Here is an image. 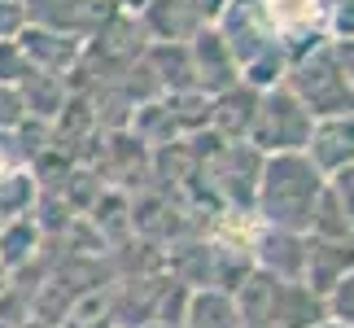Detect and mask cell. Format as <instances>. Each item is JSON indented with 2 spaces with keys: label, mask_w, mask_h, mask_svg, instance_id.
Listing matches in <instances>:
<instances>
[{
  "label": "cell",
  "mask_w": 354,
  "mask_h": 328,
  "mask_svg": "<svg viewBox=\"0 0 354 328\" xmlns=\"http://www.w3.org/2000/svg\"><path fill=\"white\" fill-rule=\"evenodd\" d=\"M324 175L315 171V162L306 154H271L263 158L258 171V188H254V215L263 219V228L276 232H310V215H315L319 197H324Z\"/></svg>",
  "instance_id": "6da1fadb"
},
{
  "label": "cell",
  "mask_w": 354,
  "mask_h": 328,
  "mask_svg": "<svg viewBox=\"0 0 354 328\" xmlns=\"http://www.w3.org/2000/svg\"><path fill=\"white\" fill-rule=\"evenodd\" d=\"M284 88L306 105V114L315 122L319 118L354 114V88L346 84V75L337 71L328 39H319V44L293 53V57H289V84H284Z\"/></svg>",
  "instance_id": "7a4b0ae2"
},
{
  "label": "cell",
  "mask_w": 354,
  "mask_h": 328,
  "mask_svg": "<svg viewBox=\"0 0 354 328\" xmlns=\"http://www.w3.org/2000/svg\"><path fill=\"white\" fill-rule=\"evenodd\" d=\"M310 127H315V118L306 114V105L280 84V88H271V92L258 97V114H254V127L245 136V145L258 149L263 158H271V154H306Z\"/></svg>",
  "instance_id": "3957f363"
},
{
  "label": "cell",
  "mask_w": 354,
  "mask_h": 328,
  "mask_svg": "<svg viewBox=\"0 0 354 328\" xmlns=\"http://www.w3.org/2000/svg\"><path fill=\"white\" fill-rule=\"evenodd\" d=\"M306 158L315 162V171L328 180V175L354 167V114L342 118H319L310 127V140H306Z\"/></svg>",
  "instance_id": "277c9868"
},
{
  "label": "cell",
  "mask_w": 354,
  "mask_h": 328,
  "mask_svg": "<svg viewBox=\"0 0 354 328\" xmlns=\"http://www.w3.org/2000/svg\"><path fill=\"white\" fill-rule=\"evenodd\" d=\"M254 250V267L267 271L276 280H302V267H306V237L297 232H276V228H263L258 237L250 241Z\"/></svg>",
  "instance_id": "5b68a950"
},
{
  "label": "cell",
  "mask_w": 354,
  "mask_h": 328,
  "mask_svg": "<svg viewBox=\"0 0 354 328\" xmlns=\"http://www.w3.org/2000/svg\"><path fill=\"white\" fill-rule=\"evenodd\" d=\"M354 267V241H315L306 237V267H302V284L310 293L328 298L333 284Z\"/></svg>",
  "instance_id": "8992f818"
},
{
  "label": "cell",
  "mask_w": 354,
  "mask_h": 328,
  "mask_svg": "<svg viewBox=\"0 0 354 328\" xmlns=\"http://www.w3.org/2000/svg\"><path fill=\"white\" fill-rule=\"evenodd\" d=\"M324 9L319 0H263V18H267V31L280 39V44H293L302 35H315L319 22H324Z\"/></svg>",
  "instance_id": "52a82bcc"
},
{
  "label": "cell",
  "mask_w": 354,
  "mask_h": 328,
  "mask_svg": "<svg viewBox=\"0 0 354 328\" xmlns=\"http://www.w3.org/2000/svg\"><path fill=\"white\" fill-rule=\"evenodd\" d=\"M258 97H263V92H254L250 84H236V88L219 92V97H210L214 136H219V140H241V136H250L254 114H258Z\"/></svg>",
  "instance_id": "ba28073f"
},
{
  "label": "cell",
  "mask_w": 354,
  "mask_h": 328,
  "mask_svg": "<svg viewBox=\"0 0 354 328\" xmlns=\"http://www.w3.org/2000/svg\"><path fill=\"white\" fill-rule=\"evenodd\" d=\"M328 320L319 293H310L302 280H280L276 289V307H271V328H315Z\"/></svg>",
  "instance_id": "9c48e42d"
},
{
  "label": "cell",
  "mask_w": 354,
  "mask_h": 328,
  "mask_svg": "<svg viewBox=\"0 0 354 328\" xmlns=\"http://www.w3.org/2000/svg\"><path fill=\"white\" fill-rule=\"evenodd\" d=\"M184 328H241L236 298L223 293V289H210V284H201V289L188 293Z\"/></svg>",
  "instance_id": "30bf717a"
},
{
  "label": "cell",
  "mask_w": 354,
  "mask_h": 328,
  "mask_svg": "<svg viewBox=\"0 0 354 328\" xmlns=\"http://www.w3.org/2000/svg\"><path fill=\"white\" fill-rule=\"evenodd\" d=\"M35 237H39L35 219H13V224H5V228H0V263L18 267L22 258L35 250Z\"/></svg>",
  "instance_id": "8fae6325"
},
{
  "label": "cell",
  "mask_w": 354,
  "mask_h": 328,
  "mask_svg": "<svg viewBox=\"0 0 354 328\" xmlns=\"http://www.w3.org/2000/svg\"><path fill=\"white\" fill-rule=\"evenodd\" d=\"M35 184L22 171H0V219H22L31 210Z\"/></svg>",
  "instance_id": "7c38bea8"
},
{
  "label": "cell",
  "mask_w": 354,
  "mask_h": 328,
  "mask_svg": "<svg viewBox=\"0 0 354 328\" xmlns=\"http://www.w3.org/2000/svg\"><path fill=\"white\" fill-rule=\"evenodd\" d=\"M324 307H328V320H333V324L354 328V267L333 284V293L324 298Z\"/></svg>",
  "instance_id": "4fadbf2b"
},
{
  "label": "cell",
  "mask_w": 354,
  "mask_h": 328,
  "mask_svg": "<svg viewBox=\"0 0 354 328\" xmlns=\"http://www.w3.org/2000/svg\"><path fill=\"white\" fill-rule=\"evenodd\" d=\"M35 71H31V62L22 57V48L13 44V39H0V84H5V88H18Z\"/></svg>",
  "instance_id": "5bb4252c"
},
{
  "label": "cell",
  "mask_w": 354,
  "mask_h": 328,
  "mask_svg": "<svg viewBox=\"0 0 354 328\" xmlns=\"http://www.w3.org/2000/svg\"><path fill=\"white\" fill-rule=\"evenodd\" d=\"M328 193L337 197V206L346 210V224H350V232H354V167L328 175Z\"/></svg>",
  "instance_id": "9a60e30c"
},
{
  "label": "cell",
  "mask_w": 354,
  "mask_h": 328,
  "mask_svg": "<svg viewBox=\"0 0 354 328\" xmlns=\"http://www.w3.org/2000/svg\"><path fill=\"white\" fill-rule=\"evenodd\" d=\"M26 31V0H0V39H18Z\"/></svg>",
  "instance_id": "2e32d148"
},
{
  "label": "cell",
  "mask_w": 354,
  "mask_h": 328,
  "mask_svg": "<svg viewBox=\"0 0 354 328\" xmlns=\"http://www.w3.org/2000/svg\"><path fill=\"white\" fill-rule=\"evenodd\" d=\"M328 31H333V39H354V0L328 5Z\"/></svg>",
  "instance_id": "e0dca14e"
},
{
  "label": "cell",
  "mask_w": 354,
  "mask_h": 328,
  "mask_svg": "<svg viewBox=\"0 0 354 328\" xmlns=\"http://www.w3.org/2000/svg\"><path fill=\"white\" fill-rule=\"evenodd\" d=\"M22 114H26V109H22V92H18V88H5V84H0V131L18 127V122H22Z\"/></svg>",
  "instance_id": "ac0fdd59"
},
{
  "label": "cell",
  "mask_w": 354,
  "mask_h": 328,
  "mask_svg": "<svg viewBox=\"0 0 354 328\" xmlns=\"http://www.w3.org/2000/svg\"><path fill=\"white\" fill-rule=\"evenodd\" d=\"M333 44V62H337V71L346 75V84L354 88V39H328Z\"/></svg>",
  "instance_id": "d6986e66"
},
{
  "label": "cell",
  "mask_w": 354,
  "mask_h": 328,
  "mask_svg": "<svg viewBox=\"0 0 354 328\" xmlns=\"http://www.w3.org/2000/svg\"><path fill=\"white\" fill-rule=\"evenodd\" d=\"M315 328H346V324H333V320H324V324H315Z\"/></svg>",
  "instance_id": "ffe728a7"
},
{
  "label": "cell",
  "mask_w": 354,
  "mask_h": 328,
  "mask_svg": "<svg viewBox=\"0 0 354 328\" xmlns=\"http://www.w3.org/2000/svg\"><path fill=\"white\" fill-rule=\"evenodd\" d=\"M0 328H9V324H5V320H0Z\"/></svg>",
  "instance_id": "44dd1931"
}]
</instances>
